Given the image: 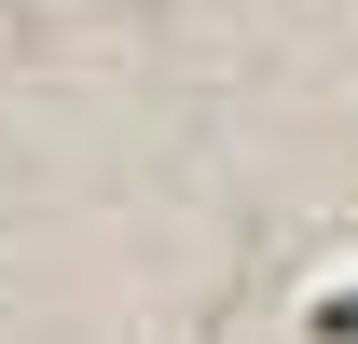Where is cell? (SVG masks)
<instances>
[{
	"label": "cell",
	"mask_w": 358,
	"mask_h": 344,
	"mask_svg": "<svg viewBox=\"0 0 358 344\" xmlns=\"http://www.w3.org/2000/svg\"><path fill=\"white\" fill-rule=\"evenodd\" d=\"M303 344H358V289H331V303H317V317H303Z\"/></svg>",
	"instance_id": "6da1fadb"
}]
</instances>
